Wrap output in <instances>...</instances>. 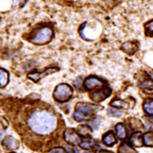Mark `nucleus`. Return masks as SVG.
Returning <instances> with one entry per match:
<instances>
[{
	"label": "nucleus",
	"mask_w": 153,
	"mask_h": 153,
	"mask_svg": "<svg viewBox=\"0 0 153 153\" xmlns=\"http://www.w3.org/2000/svg\"><path fill=\"white\" fill-rule=\"evenodd\" d=\"M29 127L36 134L48 135L57 127L56 117L45 110L38 111L29 119Z\"/></svg>",
	"instance_id": "nucleus-1"
},
{
	"label": "nucleus",
	"mask_w": 153,
	"mask_h": 153,
	"mask_svg": "<svg viewBox=\"0 0 153 153\" xmlns=\"http://www.w3.org/2000/svg\"><path fill=\"white\" fill-rule=\"evenodd\" d=\"M101 109V106L88 104V103H78L75 105V112L74 113V118L78 121H86L89 120L96 111Z\"/></svg>",
	"instance_id": "nucleus-2"
},
{
	"label": "nucleus",
	"mask_w": 153,
	"mask_h": 153,
	"mask_svg": "<svg viewBox=\"0 0 153 153\" xmlns=\"http://www.w3.org/2000/svg\"><path fill=\"white\" fill-rule=\"evenodd\" d=\"M54 38V31L51 27L44 26L34 31L29 40L34 45H45L50 43Z\"/></svg>",
	"instance_id": "nucleus-3"
},
{
	"label": "nucleus",
	"mask_w": 153,
	"mask_h": 153,
	"mask_svg": "<svg viewBox=\"0 0 153 153\" xmlns=\"http://www.w3.org/2000/svg\"><path fill=\"white\" fill-rule=\"evenodd\" d=\"M73 94V89L72 87L67 85V83H61L57 85L53 92V98L60 102L63 103L68 101L72 97Z\"/></svg>",
	"instance_id": "nucleus-4"
},
{
	"label": "nucleus",
	"mask_w": 153,
	"mask_h": 153,
	"mask_svg": "<svg viewBox=\"0 0 153 153\" xmlns=\"http://www.w3.org/2000/svg\"><path fill=\"white\" fill-rule=\"evenodd\" d=\"M63 137H64L65 141L73 146H78L82 142L81 137H79L78 133L74 131L73 128H67L64 131Z\"/></svg>",
	"instance_id": "nucleus-5"
},
{
	"label": "nucleus",
	"mask_w": 153,
	"mask_h": 153,
	"mask_svg": "<svg viewBox=\"0 0 153 153\" xmlns=\"http://www.w3.org/2000/svg\"><path fill=\"white\" fill-rule=\"evenodd\" d=\"M59 71V68H53V67H50V68H47L43 72L41 73H30L27 74V78H30V80L34 81V82H39L40 79H42L43 77H45L46 75H49V74H51L55 72H58Z\"/></svg>",
	"instance_id": "nucleus-6"
},
{
	"label": "nucleus",
	"mask_w": 153,
	"mask_h": 153,
	"mask_svg": "<svg viewBox=\"0 0 153 153\" xmlns=\"http://www.w3.org/2000/svg\"><path fill=\"white\" fill-rule=\"evenodd\" d=\"M103 85L104 82L95 76H89L83 81V87L87 90H91L95 87H101Z\"/></svg>",
	"instance_id": "nucleus-7"
},
{
	"label": "nucleus",
	"mask_w": 153,
	"mask_h": 153,
	"mask_svg": "<svg viewBox=\"0 0 153 153\" xmlns=\"http://www.w3.org/2000/svg\"><path fill=\"white\" fill-rule=\"evenodd\" d=\"M111 94V90L109 88H105L102 89L100 91H97L94 93H92L90 94V98L94 101V102H102L103 100H105V98L110 95Z\"/></svg>",
	"instance_id": "nucleus-8"
},
{
	"label": "nucleus",
	"mask_w": 153,
	"mask_h": 153,
	"mask_svg": "<svg viewBox=\"0 0 153 153\" xmlns=\"http://www.w3.org/2000/svg\"><path fill=\"white\" fill-rule=\"evenodd\" d=\"M121 50L128 55H133L138 50V45L135 41H127L121 45Z\"/></svg>",
	"instance_id": "nucleus-9"
},
{
	"label": "nucleus",
	"mask_w": 153,
	"mask_h": 153,
	"mask_svg": "<svg viewBox=\"0 0 153 153\" xmlns=\"http://www.w3.org/2000/svg\"><path fill=\"white\" fill-rule=\"evenodd\" d=\"M130 143L134 146V147H142L143 146V135L141 132L137 131L136 133H134L131 137H130Z\"/></svg>",
	"instance_id": "nucleus-10"
},
{
	"label": "nucleus",
	"mask_w": 153,
	"mask_h": 153,
	"mask_svg": "<svg viewBox=\"0 0 153 153\" xmlns=\"http://www.w3.org/2000/svg\"><path fill=\"white\" fill-rule=\"evenodd\" d=\"M2 144L8 149H16L19 148V142L12 137H7L2 141Z\"/></svg>",
	"instance_id": "nucleus-11"
},
{
	"label": "nucleus",
	"mask_w": 153,
	"mask_h": 153,
	"mask_svg": "<svg viewBox=\"0 0 153 153\" xmlns=\"http://www.w3.org/2000/svg\"><path fill=\"white\" fill-rule=\"evenodd\" d=\"M103 143L108 147H112L117 143V138L115 137V134L112 131H109L108 133L105 134L103 136Z\"/></svg>",
	"instance_id": "nucleus-12"
},
{
	"label": "nucleus",
	"mask_w": 153,
	"mask_h": 153,
	"mask_svg": "<svg viewBox=\"0 0 153 153\" xmlns=\"http://www.w3.org/2000/svg\"><path fill=\"white\" fill-rule=\"evenodd\" d=\"M79 146L85 149H94L96 147V142L94 140H92V138H83Z\"/></svg>",
	"instance_id": "nucleus-13"
},
{
	"label": "nucleus",
	"mask_w": 153,
	"mask_h": 153,
	"mask_svg": "<svg viewBox=\"0 0 153 153\" xmlns=\"http://www.w3.org/2000/svg\"><path fill=\"white\" fill-rule=\"evenodd\" d=\"M116 131H117V137L120 138V140H125L127 137V130L126 128L123 124L118 123L116 126Z\"/></svg>",
	"instance_id": "nucleus-14"
},
{
	"label": "nucleus",
	"mask_w": 153,
	"mask_h": 153,
	"mask_svg": "<svg viewBox=\"0 0 153 153\" xmlns=\"http://www.w3.org/2000/svg\"><path fill=\"white\" fill-rule=\"evenodd\" d=\"M8 77H9V74L5 69H3V68L0 69V86H1L2 88L7 85Z\"/></svg>",
	"instance_id": "nucleus-15"
},
{
	"label": "nucleus",
	"mask_w": 153,
	"mask_h": 153,
	"mask_svg": "<svg viewBox=\"0 0 153 153\" xmlns=\"http://www.w3.org/2000/svg\"><path fill=\"white\" fill-rule=\"evenodd\" d=\"M144 33L147 37L153 38V19L144 24Z\"/></svg>",
	"instance_id": "nucleus-16"
},
{
	"label": "nucleus",
	"mask_w": 153,
	"mask_h": 153,
	"mask_svg": "<svg viewBox=\"0 0 153 153\" xmlns=\"http://www.w3.org/2000/svg\"><path fill=\"white\" fill-rule=\"evenodd\" d=\"M111 105L118 108V109H128L129 108V104L127 101H124V100H113L112 103H111Z\"/></svg>",
	"instance_id": "nucleus-17"
},
{
	"label": "nucleus",
	"mask_w": 153,
	"mask_h": 153,
	"mask_svg": "<svg viewBox=\"0 0 153 153\" xmlns=\"http://www.w3.org/2000/svg\"><path fill=\"white\" fill-rule=\"evenodd\" d=\"M76 130H77V133L81 136L87 137L92 134V129L88 126H85V125H81V126L77 128Z\"/></svg>",
	"instance_id": "nucleus-18"
},
{
	"label": "nucleus",
	"mask_w": 153,
	"mask_h": 153,
	"mask_svg": "<svg viewBox=\"0 0 153 153\" xmlns=\"http://www.w3.org/2000/svg\"><path fill=\"white\" fill-rule=\"evenodd\" d=\"M118 153H137L133 148H131L128 143H123L118 148Z\"/></svg>",
	"instance_id": "nucleus-19"
},
{
	"label": "nucleus",
	"mask_w": 153,
	"mask_h": 153,
	"mask_svg": "<svg viewBox=\"0 0 153 153\" xmlns=\"http://www.w3.org/2000/svg\"><path fill=\"white\" fill-rule=\"evenodd\" d=\"M144 144L148 147H153V133L148 132L143 135Z\"/></svg>",
	"instance_id": "nucleus-20"
},
{
	"label": "nucleus",
	"mask_w": 153,
	"mask_h": 153,
	"mask_svg": "<svg viewBox=\"0 0 153 153\" xmlns=\"http://www.w3.org/2000/svg\"><path fill=\"white\" fill-rule=\"evenodd\" d=\"M130 126L132 128H134L136 130H140V129L143 128V124L141 123L140 120H138L137 118H131L130 119Z\"/></svg>",
	"instance_id": "nucleus-21"
},
{
	"label": "nucleus",
	"mask_w": 153,
	"mask_h": 153,
	"mask_svg": "<svg viewBox=\"0 0 153 153\" xmlns=\"http://www.w3.org/2000/svg\"><path fill=\"white\" fill-rule=\"evenodd\" d=\"M143 109L147 114L153 116V101L145 102L143 105Z\"/></svg>",
	"instance_id": "nucleus-22"
},
{
	"label": "nucleus",
	"mask_w": 153,
	"mask_h": 153,
	"mask_svg": "<svg viewBox=\"0 0 153 153\" xmlns=\"http://www.w3.org/2000/svg\"><path fill=\"white\" fill-rule=\"evenodd\" d=\"M108 113L110 116H112V117H120L123 115L124 112L121 110H119L118 108L114 107V108H108Z\"/></svg>",
	"instance_id": "nucleus-23"
},
{
	"label": "nucleus",
	"mask_w": 153,
	"mask_h": 153,
	"mask_svg": "<svg viewBox=\"0 0 153 153\" xmlns=\"http://www.w3.org/2000/svg\"><path fill=\"white\" fill-rule=\"evenodd\" d=\"M49 153H67V152L62 148H54L51 151H49Z\"/></svg>",
	"instance_id": "nucleus-24"
},
{
	"label": "nucleus",
	"mask_w": 153,
	"mask_h": 153,
	"mask_svg": "<svg viewBox=\"0 0 153 153\" xmlns=\"http://www.w3.org/2000/svg\"><path fill=\"white\" fill-rule=\"evenodd\" d=\"M1 123H2V127H4L5 128H7L8 124H7V120H6L3 117H1Z\"/></svg>",
	"instance_id": "nucleus-25"
},
{
	"label": "nucleus",
	"mask_w": 153,
	"mask_h": 153,
	"mask_svg": "<svg viewBox=\"0 0 153 153\" xmlns=\"http://www.w3.org/2000/svg\"><path fill=\"white\" fill-rule=\"evenodd\" d=\"M99 153H112V152H110V151H106V150H102V151H100Z\"/></svg>",
	"instance_id": "nucleus-26"
},
{
	"label": "nucleus",
	"mask_w": 153,
	"mask_h": 153,
	"mask_svg": "<svg viewBox=\"0 0 153 153\" xmlns=\"http://www.w3.org/2000/svg\"><path fill=\"white\" fill-rule=\"evenodd\" d=\"M85 153H94V152H91V151H87V152H85Z\"/></svg>",
	"instance_id": "nucleus-27"
},
{
	"label": "nucleus",
	"mask_w": 153,
	"mask_h": 153,
	"mask_svg": "<svg viewBox=\"0 0 153 153\" xmlns=\"http://www.w3.org/2000/svg\"><path fill=\"white\" fill-rule=\"evenodd\" d=\"M150 76H151V77L153 78V74H150Z\"/></svg>",
	"instance_id": "nucleus-28"
},
{
	"label": "nucleus",
	"mask_w": 153,
	"mask_h": 153,
	"mask_svg": "<svg viewBox=\"0 0 153 153\" xmlns=\"http://www.w3.org/2000/svg\"><path fill=\"white\" fill-rule=\"evenodd\" d=\"M12 153H15V152H12Z\"/></svg>",
	"instance_id": "nucleus-29"
}]
</instances>
